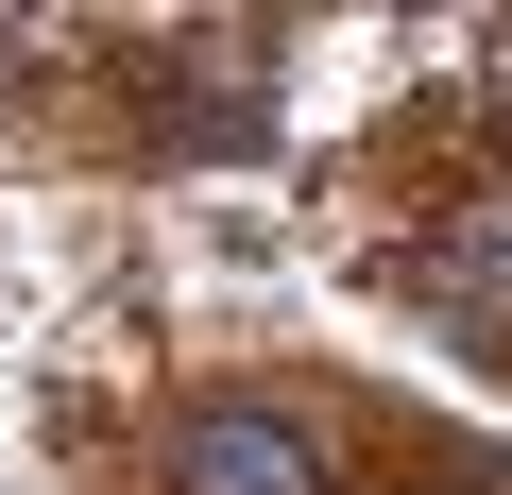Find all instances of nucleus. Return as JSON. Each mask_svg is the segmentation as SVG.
Masks as SVG:
<instances>
[{
	"instance_id": "obj_1",
	"label": "nucleus",
	"mask_w": 512,
	"mask_h": 495,
	"mask_svg": "<svg viewBox=\"0 0 512 495\" xmlns=\"http://www.w3.org/2000/svg\"><path fill=\"white\" fill-rule=\"evenodd\" d=\"M171 495H342V478H325L308 410L222 393V410H188V427H171Z\"/></svg>"
},
{
	"instance_id": "obj_2",
	"label": "nucleus",
	"mask_w": 512,
	"mask_h": 495,
	"mask_svg": "<svg viewBox=\"0 0 512 495\" xmlns=\"http://www.w3.org/2000/svg\"><path fill=\"white\" fill-rule=\"evenodd\" d=\"M427 274H444L461 308H512V205H478V222L444 239V257H427Z\"/></svg>"
},
{
	"instance_id": "obj_3",
	"label": "nucleus",
	"mask_w": 512,
	"mask_h": 495,
	"mask_svg": "<svg viewBox=\"0 0 512 495\" xmlns=\"http://www.w3.org/2000/svg\"><path fill=\"white\" fill-rule=\"evenodd\" d=\"M410 495H478V478H461V461H444V478H410Z\"/></svg>"
},
{
	"instance_id": "obj_4",
	"label": "nucleus",
	"mask_w": 512,
	"mask_h": 495,
	"mask_svg": "<svg viewBox=\"0 0 512 495\" xmlns=\"http://www.w3.org/2000/svg\"><path fill=\"white\" fill-rule=\"evenodd\" d=\"M495 137H512V69H495Z\"/></svg>"
}]
</instances>
